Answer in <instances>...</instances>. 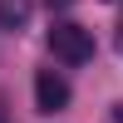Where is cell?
I'll return each mask as SVG.
<instances>
[{"label": "cell", "mask_w": 123, "mask_h": 123, "mask_svg": "<svg viewBox=\"0 0 123 123\" xmlns=\"http://www.w3.org/2000/svg\"><path fill=\"white\" fill-rule=\"evenodd\" d=\"M0 123H5V98H0Z\"/></svg>", "instance_id": "cell-3"}, {"label": "cell", "mask_w": 123, "mask_h": 123, "mask_svg": "<svg viewBox=\"0 0 123 123\" xmlns=\"http://www.w3.org/2000/svg\"><path fill=\"white\" fill-rule=\"evenodd\" d=\"M64 104H69V84L54 74V69H39L35 74V108L39 113H59Z\"/></svg>", "instance_id": "cell-2"}, {"label": "cell", "mask_w": 123, "mask_h": 123, "mask_svg": "<svg viewBox=\"0 0 123 123\" xmlns=\"http://www.w3.org/2000/svg\"><path fill=\"white\" fill-rule=\"evenodd\" d=\"M59 5H69V0H59Z\"/></svg>", "instance_id": "cell-4"}, {"label": "cell", "mask_w": 123, "mask_h": 123, "mask_svg": "<svg viewBox=\"0 0 123 123\" xmlns=\"http://www.w3.org/2000/svg\"><path fill=\"white\" fill-rule=\"evenodd\" d=\"M49 49H54L59 59H64V64H84L89 54H94V35H89L84 25H54L49 30Z\"/></svg>", "instance_id": "cell-1"}]
</instances>
